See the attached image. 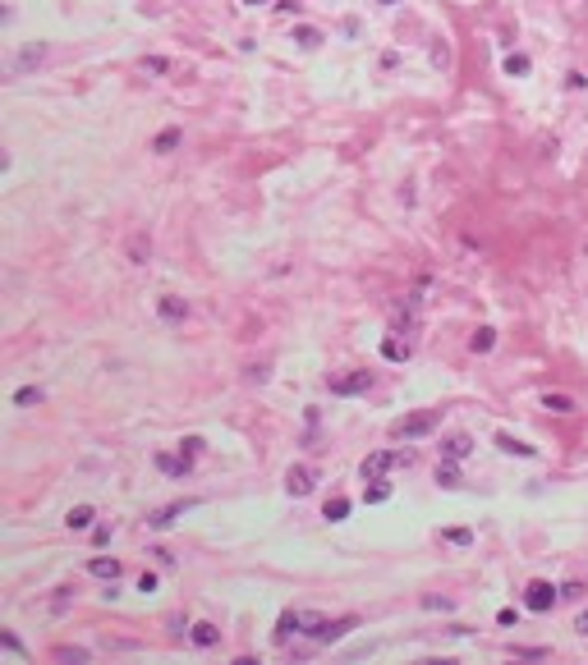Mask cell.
Wrapping results in <instances>:
<instances>
[{"mask_svg": "<svg viewBox=\"0 0 588 665\" xmlns=\"http://www.w3.org/2000/svg\"><path fill=\"white\" fill-rule=\"evenodd\" d=\"M409 464H414L409 450H377V454H368L363 464H359V473L372 482V477H386L391 468H409Z\"/></svg>", "mask_w": 588, "mask_h": 665, "instance_id": "1", "label": "cell"}, {"mask_svg": "<svg viewBox=\"0 0 588 665\" xmlns=\"http://www.w3.org/2000/svg\"><path fill=\"white\" fill-rule=\"evenodd\" d=\"M437 427V413L428 408V413H409V418H400L395 427H391V436H400V441H414V436H428Z\"/></svg>", "mask_w": 588, "mask_h": 665, "instance_id": "2", "label": "cell"}, {"mask_svg": "<svg viewBox=\"0 0 588 665\" xmlns=\"http://www.w3.org/2000/svg\"><path fill=\"white\" fill-rule=\"evenodd\" d=\"M42 60H46V42H28V46H23V51L10 60V69H5V74H10V78H23V74H33Z\"/></svg>", "mask_w": 588, "mask_h": 665, "instance_id": "3", "label": "cell"}, {"mask_svg": "<svg viewBox=\"0 0 588 665\" xmlns=\"http://www.w3.org/2000/svg\"><path fill=\"white\" fill-rule=\"evenodd\" d=\"M556 597H561V592L552 588V583H547V578H538V583H529V588H524V606H529V611H552L556 606Z\"/></svg>", "mask_w": 588, "mask_h": 665, "instance_id": "4", "label": "cell"}, {"mask_svg": "<svg viewBox=\"0 0 588 665\" xmlns=\"http://www.w3.org/2000/svg\"><path fill=\"white\" fill-rule=\"evenodd\" d=\"M372 385V372H349V376H331V390L336 395H359Z\"/></svg>", "mask_w": 588, "mask_h": 665, "instance_id": "5", "label": "cell"}, {"mask_svg": "<svg viewBox=\"0 0 588 665\" xmlns=\"http://www.w3.org/2000/svg\"><path fill=\"white\" fill-rule=\"evenodd\" d=\"M285 491H289V496H308V491H312V468L294 464V468L285 473Z\"/></svg>", "mask_w": 588, "mask_h": 665, "instance_id": "6", "label": "cell"}, {"mask_svg": "<svg viewBox=\"0 0 588 665\" xmlns=\"http://www.w3.org/2000/svg\"><path fill=\"white\" fill-rule=\"evenodd\" d=\"M189 510H193V500H175V505H166V510H152V519H147V523H152V528H170L179 514H189Z\"/></svg>", "mask_w": 588, "mask_h": 665, "instance_id": "7", "label": "cell"}, {"mask_svg": "<svg viewBox=\"0 0 588 665\" xmlns=\"http://www.w3.org/2000/svg\"><path fill=\"white\" fill-rule=\"evenodd\" d=\"M189 454H156V468L166 473V477H189Z\"/></svg>", "mask_w": 588, "mask_h": 665, "instance_id": "8", "label": "cell"}, {"mask_svg": "<svg viewBox=\"0 0 588 665\" xmlns=\"http://www.w3.org/2000/svg\"><path fill=\"white\" fill-rule=\"evenodd\" d=\"M88 574H92V578H101V583H115V578H120V560L97 556V560H88Z\"/></svg>", "mask_w": 588, "mask_h": 665, "instance_id": "9", "label": "cell"}, {"mask_svg": "<svg viewBox=\"0 0 588 665\" xmlns=\"http://www.w3.org/2000/svg\"><path fill=\"white\" fill-rule=\"evenodd\" d=\"M189 638H193L198 647H216V643H221V629L202 620V624H193V629H189Z\"/></svg>", "mask_w": 588, "mask_h": 665, "instance_id": "10", "label": "cell"}, {"mask_svg": "<svg viewBox=\"0 0 588 665\" xmlns=\"http://www.w3.org/2000/svg\"><path fill=\"white\" fill-rule=\"evenodd\" d=\"M92 519H97V510H92V505H74V510L65 514V523L74 528V533H83V528H92Z\"/></svg>", "mask_w": 588, "mask_h": 665, "instance_id": "11", "label": "cell"}, {"mask_svg": "<svg viewBox=\"0 0 588 665\" xmlns=\"http://www.w3.org/2000/svg\"><path fill=\"white\" fill-rule=\"evenodd\" d=\"M156 307H161V316H166V321H184V316H189V303H184V298H175V294H166Z\"/></svg>", "mask_w": 588, "mask_h": 665, "instance_id": "12", "label": "cell"}, {"mask_svg": "<svg viewBox=\"0 0 588 665\" xmlns=\"http://www.w3.org/2000/svg\"><path fill=\"white\" fill-rule=\"evenodd\" d=\"M469 349H474V353H492V349H497V330H492V326H478L474 339H469Z\"/></svg>", "mask_w": 588, "mask_h": 665, "instance_id": "13", "label": "cell"}, {"mask_svg": "<svg viewBox=\"0 0 588 665\" xmlns=\"http://www.w3.org/2000/svg\"><path fill=\"white\" fill-rule=\"evenodd\" d=\"M363 500H368V505H386V500H391V482L372 477V482H368V491H363Z\"/></svg>", "mask_w": 588, "mask_h": 665, "instance_id": "14", "label": "cell"}, {"mask_svg": "<svg viewBox=\"0 0 588 665\" xmlns=\"http://www.w3.org/2000/svg\"><path fill=\"white\" fill-rule=\"evenodd\" d=\"M497 445L506 450V454H520V459H529V454H533V445H524V441H515L511 431H501V436H497Z\"/></svg>", "mask_w": 588, "mask_h": 665, "instance_id": "15", "label": "cell"}, {"mask_svg": "<svg viewBox=\"0 0 588 665\" xmlns=\"http://www.w3.org/2000/svg\"><path fill=\"white\" fill-rule=\"evenodd\" d=\"M442 450H446V459H469V450H474V441H469V436H451V441H446Z\"/></svg>", "mask_w": 588, "mask_h": 665, "instance_id": "16", "label": "cell"}, {"mask_svg": "<svg viewBox=\"0 0 588 665\" xmlns=\"http://www.w3.org/2000/svg\"><path fill=\"white\" fill-rule=\"evenodd\" d=\"M543 408H552V413H575V399L570 395H543Z\"/></svg>", "mask_w": 588, "mask_h": 665, "instance_id": "17", "label": "cell"}, {"mask_svg": "<svg viewBox=\"0 0 588 665\" xmlns=\"http://www.w3.org/2000/svg\"><path fill=\"white\" fill-rule=\"evenodd\" d=\"M179 138H184L179 129H161V133H156V142H152V147H156V152H175V147H179Z\"/></svg>", "mask_w": 588, "mask_h": 665, "instance_id": "18", "label": "cell"}, {"mask_svg": "<svg viewBox=\"0 0 588 665\" xmlns=\"http://www.w3.org/2000/svg\"><path fill=\"white\" fill-rule=\"evenodd\" d=\"M437 482H442V487H460V468H455V459H442V468H437Z\"/></svg>", "mask_w": 588, "mask_h": 665, "instance_id": "19", "label": "cell"}, {"mask_svg": "<svg viewBox=\"0 0 588 665\" xmlns=\"http://www.w3.org/2000/svg\"><path fill=\"white\" fill-rule=\"evenodd\" d=\"M326 519H331V523H340V519H349V500H345V496H336V500H326Z\"/></svg>", "mask_w": 588, "mask_h": 665, "instance_id": "20", "label": "cell"}, {"mask_svg": "<svg viewBox=\"0 0 588 665\" xmlns=\"http://www.w3.org/2000/svg\"><path fill=\"white\" fill-rule=\"evenodd\" d=\"M294 624H299V611H285V615H280V624H276V643H289Z\"/></svg>", "mask_w": 588, "mask_h": 665, "instance_id": "21", "label": "cell"}, {"mask_svg": "<svg viewBox=\"0 0 588 665\" xmlns=\"http://www.w3.org/2000/svg\"><path fill=\"white\" fill-rule=\"evenodd\" d=\"M382 353H386L391 362H405V358H409V344H400V339H386V344H382Z\"/></svg>", "mask_w": 588, "mask_h": 665, "instance_id": "22", "label": "cell"}, {"mask_svg": "<svg viewBox=\"0 0 588 665\" xmlns=\"http://www.w3.org/2000/svg\"><path fill=\"white\" fill-rule=\"evenodd\" d=\"M166 69H170L166 55H143V74H166Z\"/></svg>", "mask_w": 588, "mask_h": 665, "instance_id": "23", "label": "cell"}, {"mask_svg": "<svg viewBox=\"0 0 588 665\" xmlns=\"http://www.w3.org/2000/svg\"><path fill=\"white\" fill-rule=\"evenodd\" d=\"M129 257L133 262H147V234H133L129 239Z\"/></svg>", "mask_w": 588, "mask_h": 665, "instance_id": "24", "label": "cell"}, {"mask_svg": "<svg viewBox=\"0 0 588 665\" xmlns=\"http://www.w3.org/2000/svg\"><path fill=\"white\" fill-rule=\"evenodd\" d=\"M506 74H529V55H506Z\"/></svg>", "mask_w": 588, "mask_h": 665, "instance_id": "25", "label": "cell"}, {"mask_svg": "<svg viewBox=\"0 0 588 665\" xmlns=\"http://www.w3.org/2000/svg\"><path fill=\"white\" fill-rule=\"evenodd\" d=\"M42 399V390H37V385H23L19 395H14V404H19V408H28V404H37Z\"/></svg>", "mask_w": 588, "mask_h": 665, "instance_id": "26", "label": "cell"}, {"mask_svg": "<svg viewBox=\"0 0 588 665\" xmlns=\"http://www.w3.org/2000/svg\"><path fill=\"white\" fill-rule=\"evenodd\" d=\"M294 42H299V46H322V33H317V28H299Z\"/></svg>", "mask_w": 588, "mask_h": 665, "instance_id": "27", "label": "cell"}, {"mask_svg": "<svg viewBox=\"0 0 588 665\" xmlns=\"http://www.w3.org/2000/svg\"><path fill=\"white\" fill-rule=\"evenodd\" d=\"M0 647H5L10 656H28V647H23L19 638H14V633H5V638H0Z\"/></svg>", "mask_w": 588, "mask_h": 665, "instance_id": "28", "label": "cell"}, {"mask_svg": "<svg viewBox=\"0 0 588 665\" xmlns=\"http://www.w3.org/2000/svg\"><path fill=\"white\" fill-rule=\"evenodd\" d=\"M198 450H202V436H184V441H179V454L198 459Z\"/></svg>", "mask_w": 588, "mask_h": 665, "instance_id": "29", "label": "cell"}, {"mask_svg": "<svg viewBox=\"0 0 588 665\" xmlns=\"http://www.w3.org/2000/svg\"><path fill=\"white\" fill-rule=\"evenodd\" d=\"M446 542H451V546H469L474 537H469V528H451V533H446Z\"/></svg>", "mask_w": 588, "mask_h": 665, "instance_id": "30", "label": "cell"}, {"mask_svg": "<svg viewBox=\"0 0 588 665\" xmlns=\"http://www.w3.org/2000/svg\"><path fill=\"white\" fill-rule=\"evenodd\" d=\"M423 606H428V611H451L455 601H451V597H423Z\"/></svg>", "mask_w": 588, "mask_h": 665, "instance_id": "31", "label": "cell"}, {"mask_svg": "<svg viewBox=\"0 0 588 665\" xmlns=\"http://www.w3.org/2000/svg\"><path fill=\"white\" fill-rule=\"evenodd\" d=\"M56 656H60V661H78V665L88 661V652H78V647H60V652H56Z\"/></svg>", "mask_w": 588, "mask_h": 665, "instance_id": "32", "label": "cell"}, {"mask_svg": "<svg viewBox=\"0 0 588 665\" xmlns=\"http://www.w3.org/2000/svg\"><path fill=\"white\" fill-rule=\"evenodd\" d=\"M515 656H524V661H543V647H515Z\"/></svg>", "mask_w": 588, "mask_h": 665, "instance_id": "33", "label": "cell"}, {"mask_svg": "<svg viewBox=\"0 0 588 665\" xmlns=\"http://www.w3.org/2000/svg\"><path fill=\"white\" fill-rule=\"evenodd\" d=\"M138 592H156V574H143V578H138Z\"/></svg>", "mask_w": 588, "mask_h": 665, "instance_id": "34", "label": "cell"}, {"mask_svg": "<svg viewBox=\"0 0 588 665\" xmlns=\"http://www.w3.org/2000/svg\"><path fill=\"white\" fill-rule=\"evenodd\" d=\"M575 629H579V633H584V638H588V611H584V615H579V620H575Z\"/></svg>", "mask_w": 588, "mask_h": 665, "instance_id": "35", "label": "cell"}, {"mask_svg": "<svg viewBox=\"0 0 588 665\" xmlns=\"http://www.w3.org/2000/svg\"><path fill=\"white\" fill-rule=\"evenodd\" d=\"M244 5H271V0H244Z\"/></svg>", "mask_w": 588, "mask_h": 665, "instance_id": "36", "label": "cell"}, {"mask_svg": "<svg viewBox=\"0 0 588 665\" xmlns=\"http://www.w3.org/2000/svg\"><path fill=\"white\" fill-rule=\"evenodd\" d=\"M382 5H395V0H382Z\"/></svg>", "mask_w": 588, "mask_h": 665, "instance_id": "37", "label": "cell"}, {"mask_svg": "<svg viewBox=\"0 0 588 665\" xmlns=\"http://www.w3.org/2000/svg\"><path fill=\"white\" fill-rule=\"evenodd\" d=\"M584 252H588V248H584Z\"/></svg>", "mask_w": 588, "mask_h": 665, "instance_id": "38", "label": "cell"}]
</instances>
